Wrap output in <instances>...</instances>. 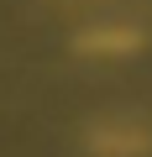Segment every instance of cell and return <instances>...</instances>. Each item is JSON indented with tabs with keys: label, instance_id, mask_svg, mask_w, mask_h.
Wrapping results in <instances>:
<instances>
[{
	"label": "cell",
	"instance_id": "2",
	"mask_svg": "<svg viewBox=\"0 0 152 157\" xmlns=\"http://www.w3.org/2000/svg\"><path fill=\"white\" fill-rule=\"evenodd\" d=\"M136 47H142V32L126 26V21H115V26H89V32L79 37V52H84V58H131Z\"/></svg>",
	"mask_w": 152,
	"mask_h": 157
},
{
	"label": "cell",
	"instance_id": "1",
	"mask_svg": "<svg viewBox=\"0 0 152 157\" xmlns=\"http://www.w3.org/2000/svg\"><path fill=\"white\" fill-rule=\"evenodd\" d=\"M89 152L95 157H147L152 131L142 121H100V126H89Z\"/></svg>",
	"mask_w": 152,
	"mask_h": 157
}]
</instances>
